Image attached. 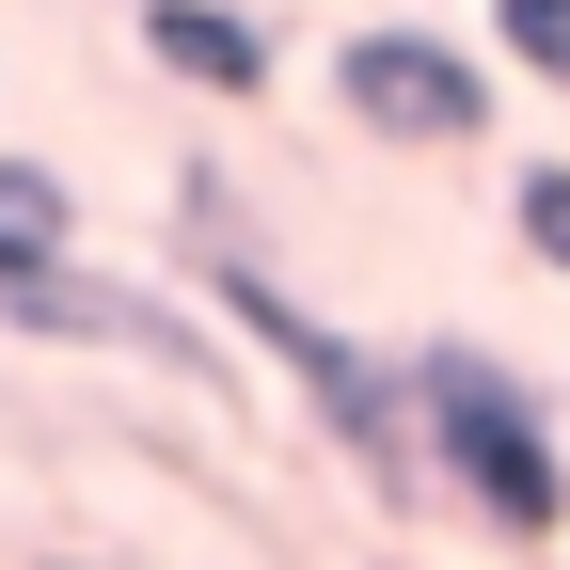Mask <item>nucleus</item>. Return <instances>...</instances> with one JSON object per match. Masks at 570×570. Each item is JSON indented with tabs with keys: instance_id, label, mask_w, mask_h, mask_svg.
Listing matches in <instances>:
<instances>
[{
	"instance_id": "39448f33",
	"label": "nucleus",
	"mask_w": 570,
	"mask_h": 570,
	"mask_svg": "<svg viewBox=\"0 0 570 570\" xmlns=\"http://www.w3.org/2000/svg\"><path fill=\"white\" fill-rule=\"evenodd\" d=\"M63 238H80V190H63L48 159H0V285H48Z\"/></svg>"
},
{
	"instance_id": "423d86ee",
	"label": "nucleus",
	"mask_w": 570,
	"mask_h": 570,
	"mask_svg": "<svg viewBox=\"0 0 570 570\" xmlns=\"http://www.w3.org/2000/svg\"><path fill=\"white\" fill-rule=\"evenodd\" d=\"M508 223H523V254L570 285V159H523V190H508Z\"/></svg>"
},
{
	"instance_id": "0eeeda50",
	"label": "nucleus",
	"mask_w": 570,
	"mask_h": 570,
	"mask_svg": "<svg viewBox=\"0 0 570 570\" xmlns=\"http://www.w3.org/2000/svg\"><path fill=\"white\" fill-rule=\"evenodd\" d=\"M491 48H508L523 80H570V0H491Z\"/></svg>"
},
{
	"instance_id": "f03ea898",
	"label": "nucleus",
	"mask_w": 570,
	"mask_h": 570,
	"mask_svg": "<svg viewBox=\"0 0 570 570\" xmlns=\"http://www.w3.org/2000/svg\"><path fill=\"white\" fill-rule=\"evenodd\" d=\"M206 302H223V317L269 348V365L302 381V412H317V428H333V444L365 460L381 491H412V475H428V444H412V381H396V365H365V348H348L317 302H285V285H269L254 254H223V238H206Z\"/></svg>"
},
{
	"instance_id": "20e7f679",
	"label": "nucleus",
	"mask_w": 570,
	"mask_h": 570,
	"mask_svg": "<svg viewBox=\"0 0 570 570\" xmlns=\"http://www.w3.org/2000/svg\"><path fill=\"white\" fill-rule=\"evenodd\" d=\"M142 48H159L175 80H206V96H254L269 80V32L238 17V0H142Z\"/></svg>"
},
{
	"instance_id": "7ed1b4c3",
	"label": "nucleus",
	"mask_w": 570,
	"mask_h": 570,
	"mask_svg": "<svg viewBox=\"0 0 570 570\" xmlns=\"http://www.w3.org/2000/svg\"><path fill=\"white\" fill-rule=\"evenodd\" d=\"M333 96H348V127H381V142H475V127H491V63H475L460 32L381 17V32L333 48Z\"/></svg>"
},
{
	"instance_id": "f257e3e1",
	"label": "nucleus",
	"mask_w": 570,
	"mask_h": 570,
	"mask_svg": "<svg viewBox=\"0 0 570 570\" xmlns=\"http://www.w3.org/2000/svg\"><path fill=\"white\" fill-rule=\"evenodd\" d=\"M412 444H428V475L460 491L475 523H508V539H554L570 523V444H554V412L491 365V348H412Z\"/></svg>"
}]
</instances>
